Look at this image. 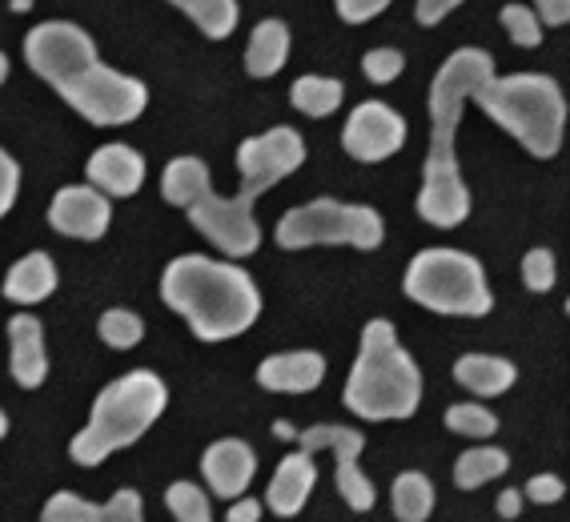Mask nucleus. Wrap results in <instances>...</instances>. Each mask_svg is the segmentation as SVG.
I'll return each instance as SVG.
<instances>
[{
  "instance_id": "1",
  "label": "nucleus",
  "mask_w": 570,
  "mask_h": 522,
  "mask_svg": "<svg viewBox=\"0 0 570 522\" xmlns=\"http://www.w3.org/2000/svg\"><path fill=\"white\" fill-rule=\"evenodd\" d=\"M24 61L89 125H132L149 105V89L101 65L92 37L72 21L37 24L24 37Z\"/></svg>"
},
{
  "instance_id": "2",
  "label": "nucleus",
  "mask_w": 570,
  "mask_h": 522,
  "mask_svg": "<svg viewBox=\"0 0 570 522\" xmlns=\"http://www.w3.org/2000/svg\"><path fill=\"white\" fill-rule=\"evenodd\" d=\"M490 77H494V57L487 49H459L450 52L430 81V149L417 189V217L439 229H454L470 217V189L462 181L454 137L466 101Z\"/></svg>"
},
{
  "instance_id": "3",
  "label": "nucleus",
  "mask_w": 570,
  "mask_h": 522,
  "mask_svg": "<svg viewBox=\"0 0 570 522\" xmlns=\"http://www.w3.org/2000/svg\"><path fill=\"white\" fill-rule=\"evenodd\" d=\"M161 302L177 309L202 342H229L262 318V294L237 262L205 254L174 257L161 274Z\"/></svg>"
},
{
  "instance_id": "4",
  "label": "nucleus",
  "mask_w": 570,
  "mask_h": 522,
  "mask_svg": "<svg viewBox=\"0 0 570 522\" xmlns=\"http://www.w3.org/2000/svg\"><path fill=\"white\" fill-rule=\"evenodd\" d=\"M346 406L366 422L410 418L422 406V370L386 318L366 322L357 362L346 378Z\"/></svg>"
},
{
  "instance_id": "5",
  "label": "nucleus",
  "mask_w": 570,
  "mask_h": 522,
  "mask_svg": "<svg viewBox=\"0 0 570 522\" xmlns=\"http://www.w3.org/2000/svg\"><path fill=\"white\" fill-rule=\"evenodd\" d=\"M169 406V390L149 370H129L117 382L92 398L85 431L69 442V454L77 466H101L109 454L129 451L141 434L154 431V422Z\"/></svg>"
},
{
  "instance_id": "6",
  "label": "nucleus",
  "mask_w": 570,
  "mask_h": 522,
  "mask_svg": "<svg viewBox=\"0 0 570 522\" xmlns=\"http://www.w3.org/2000/svg\"><path fill=\"white\" fill-rule=\"evenodd\" d=\"M470 101L494 125H502L530 157H554L567 137V97L559 81L547 72H514V77H490L474 89Z\"/></svg>"
},
{
  "instance_id": "7",
  "label": "nucleus",
  "mask_w": 570,
  "mask_h": 522,
  "mask_svg": "<svg viewBox=\"0 0 570 522\" xmlns=\"http://www.w3.org/2000/svg\"><path fill=\"white\" fill-rule=\"evenodd\" d=\"M402 289L410 302L434 309V314H446V318H487L494 309V294L487 286L482 262L450 246L414 254Z\"/></svg>"
},
{
  "instance_id": "8",
  "label": "nucleus",
  "mask_w": 570,
  "mask_h": 522,
  "mask_svg": "<svg viewBox=\"0 0 570 522\" xmlns=\"http://www.w3.org/2000/svg\"><path fill=\"white\" fill-rule=\"evenodd\" d=\"M282 249H314V246H350L377 249L386 237V221L370 205H346L334 197H317L309 205H297L277 221L274 229Z\"/></svg>"
},
{
  "instance_id": "9",
  "label": "nucleus",
  "mask_w": 570,
  "mask_h": 522,
  "mask_svg": "<svg viewBox=\"0 0 570 522\" xmlns=\"http://www.w3.org/2000/svg\"><path fill=\"white\" fill-rule=\"evenodd\" d=\"M302 161H306V141L289 125H274L257 137H245L237 145V174H242V194L237 197L257 201L294 169H302Z\"/></svg>"
},
{
  "instance_id": "10",
  "label": "nucleus",
  "mask_w": 570,
  "mask_h": 522,
  "mask_svg": "<svg viewBox=\"0 0 570 522\" xmlns=\"http://www.w3.org/2000/svg\"><path fill=\"white\" fill-rule=\"evenodd\" d=\"M189 221L202 237H209L225 257H249L262 246V226L254 217V201L245 197H222V194H205L202 201H194L189 209Z\"/></svg>"
},
{
  "instance_id": "11",
  "label": "nucleus",
  "mask_w": 570,
  "mask_h": 522,
  "mask_svg": "<svg viewBox=\"0 0 570 522\" xmlns=\"http://www.w3.org/2000/svg\"><path fill=\"white\" fill-rule=\"evenodd\" d=\"M297 446L306 454H317V451H334L337 459V494L346 499L350 511L366 514L374 511V482L362 474L357 466V454L366 451V434L362 431H350V426H309V431H297Z\"/></svg>"
},
{
  "instance_id": "12",
  "label": "nucleus",
  "mask_w": 570,
  "mask_h": 522,
  "mask_svg": "<svg viewBox=\"0 0 570 522\" xmlns=\"http://www.w3.org/2000/svg\"><path fill=\"white\" fill-rule=\"evenodd\" d=\"M342 145L346 154L362 165H377L394 157L406 145V121L397 117V109H390L386 101H362L354 114L346 117L342 129Z\"/></svg>"
},
{
  "instance_id": "13",
  "label": "nucleus",
  "mask_w": 570,
  "mask_h": 522,
  "mask_svg": "<svg viewBox=\"0 0 570 522\" xmlns=\"http://www.w3.org/2000/svg\"><path fill=\"white\" fill-rule=\"evenodd\" d=\"M112 221V205L105 194H97L92 185H65L57 189L49 205V226L65 237H77V242H97V237L109 234Z\"/></svg>"
},
{
  "instance_id": "14",
  "label": "nucleus",
  "mask_w": 570,
  "mask_h": 522,
  "mask_svg": "<svg viewBox=\"0 0 570 522\" xmlns=\"http://www.w3.org/2000/svg\"><path fill=\"white\" fill-rule=\"evenodd\" d=\"M202 471H205V486L214 499H242L249 491V482L257 474V454L249 442L242 439H217L209 451L202 454Z\"/></svg>"
},
{
  "instance_id": "15",
  "label": "nucleus",
  "mask_w": 570,
  "mask_h": 522,
  "mask_svg": "<svg viewBox=\"0 0 570 522\" xmlns=\"http://www.w3.org/2000/svg\"><path fill=\"white\" fill-rule=\"evenodd\" d=\"M89 185L105 197H132L145 185V157L132 145H101L85 165Z\"/></svg>"
},
{
  "instance_id": "16",
  "label": "nucleus",
  "mask_w": 570,
  "mask_h": 522,
  "mask_svg": "<svg viewBox=\"0 0 570 522\" xmlns=\"http://www.w3.org/2000/svg\"><path fill=\"white\" fill-rule=\"evenodd\" d=\"M326 382V358L317 349H285L257 366V386L274 394H309Z\"/></svg>"
},
{
  "instance_id": "17",
  "label": "nucleus",
  "mask_w": 570,
  "mask_h": 522,
  "mask_svg": "<svg viewBox=\"0 0 570 522\" xmlns=\"http://www.w3.org/2000/svg\"><path fill=\"white\" fill-rule=\"evenodd\" d=\"M9 370L21 390H37L49 378V354H45V326L32 314L9 318Z\"/></svg>"
},
{
  "instance_id": "18",
  "label": "nucleus",
  "mask_w": 570,
  "mask_h": 522,
  "mask_svg": "<svg viewBox=\"0 0 570 522\" xmlns=\"http://www.w3.org/2000/svg\"><path fill=\"white\" fill-rule=\"evenodd\" d=\"M314 486H317L314 454L294 451L277 462L274 479H269V491H265V502H269V511H274L277 519H294V514H302V506L309 502Z\"/></svg>"
},
{
  "instance_id": "19",
  "label": "nucleus",
  "mask_w": 570,
  "mask_h": 522,
  "mask_svg": "<svg viewBox=\"0 0 570 522\" xmlns=\"http://www.w3.org/2000/svg\"><path fill=\"white\" fill-rule=\"evenodd\" d=\"M454 382L462 390H470L474 398H499L519 382V370H514V362L499 358V354H462L454 362Z\"/></svg>"
},
{
  "instance_id": "20",
  "label": "nucleus",
  "mask_w": 570,
  "mask_h": 522,
  "mask_svg": "<svg viewBox=\"0 0 570 522\" xmlns=\"http://www.w3.org/2000/svg\"><path fill=\"white\" fill-rule=\"evenodd\" d=\"M4 297L17 302V306H37L57 289V266H52L49 254H24L17 266L4 274Z\"/></svg>"
},
{
  "instance_id": "21",
  "label": "nucleus",
  "mask_w": 570,
  "mask_h": 522,
  "mask_svg": "<svg viewBox=\"0 0 570 522\" xmlns=\"http://www.w3.org/2000/svg\"><path fill=\"white\" fill-rule=\"evenodd\" d=\"M285 61H289V29H285V21H262L249 32V45H245V69H249V77L265 81V77L282 72Z\"/></svg>"
},
{
  "instance_id": "22",
  "label": "nucleus",
  "mask_w": 570,
  "mask_h": 522,
  "mask_svg": "<svg viewBox=\"0 0 570 522\" xmlns=\"http://www.w3.org/2000/svg\"><path fill=\"white\" fill-rule=\"evenodd\" d=\"M205 194H214V181H209V165L202 157H174L161 174V197L169 205H181L189 209L194 201H202Z\"/></svg>"
},
{
  "instance_id": "23",
  "label": "nucleus",
  "mask_w": 570,
  "mask_h": 522,
  "mask_svg": "<svg viewBox=\"0 0 570 522\" xmlns=\"http://www.w3.org/2000/svg\"><path fill=\"white\" fill-rule=\"evenodd\" d=\"M390 506H394L397 522H426L434 514V482L422 471L397 474L390 486Z\"/></svg>"
},
{
  "instance_id": "24",
  "label": "nucleus",
  "mask_w": 570,
  "mask_h": 522,
  "mask_svg": "<svg viewBox=\"0 0 570 522\" xmlns=\"http://www.w3.org/2000/svg\"><path fill=\"white\" fill-rule=\"evenodd\" d=\"M507 471H510L507 451H499V446H474V451H466L454 462V486L459 491H479L487 482L502 479Z\"/></svg>"
},
{
  "instance_id": "25",
  "label": "nucleus",
  "mask_w": 570,
  "mask_h": 522,
  "mask_svg": "<svg viewBox=\"0 0 570 522\" xmlns=\"http://www.w3.org/2000/svg\"><path fill=\"white\" fill-rule=\"evenodd\" d=\"M174 9H181L209 41H225L237 29V0H169Z\"/></svg>"
},
{
  "instance_id": "26",
  "label": "nucleus",
  "mask_w": 570,
  "mask_h": 522,
  "mask_svg": "<svg viewBox=\"0 0 570 522\" xmlns=\"http://www.w3.org/2000/svg\"><path fill=\"white\" fill-rule=\"evenodd\" d=\"M342 97H346V89L334 77H297L289 85V105L306 117H330L342 105Z\"/></svg>"
},
{
  "instance_id": "27",
  "label": "nucleus",
  "mask_w": 570,
  "mask_h": 522,
  "mask_svg": "<svg viewBox=\"0 0 570 522\" xmlns=\"http://www.w3.org/2000/svg\"><path fill=\"white\" fill-rule=\"evenodd\" d=\"M165 506L174 511L177 522H214V506H209V494L197 482H174L165 491Z\"/></svg>"
},
{
  "instance_id": "28",
  "label": "nucleus",
  "mask_w": 570,
  "mask_h": 522,
  "mask_svg": "<svg viewBox=\"0 0 570 522\" xmlns=\"http://www.w3.org/2000/svg\"><path fill=\"white\" fill-rule=\"evenodd\" d=\"M446 431L462 434V439H494L499 418L482 402H459V406L446 410Z\"/></svg>"
},
{
  "instance_id": "29",
  "label": "nucleus",
  "mask_w": 570,
  "mask_h": 522,
  "mask_svg": "<svg viewBox=\"0 0 570 522\" xmlns=\"http://www.w3.org/2000/svg\"><path fill=\"white\" fill-rule=\"evenodd\" d=\"M97 334H101L105 346L112 349H132L145 338V322L132 314V309H105L101 322H97Z\"/></svg>"
},
{
  "instance_id": "30",
  "label": "nucleus",
  "mask_w": 570,
  "mask_h": 522,
  "mask_svg": "<svg viewBox=\"0 0 570 522\" xmlns=\"http://www.w3.org/2000/svg\"><path fill=\"white\" fill-rule=\"evenodd\" d=\"M502 29L519 49H539L542 45V24L527 4H502Z\"/></svg>"
},
{
  "instance_id": "31",
  "label": "nucleus",
  "mask_w": 570,
  "mask_h": 522,
  "mask_svg": "<svg viewBox=\"0 0 570 522\" xmlns=\"http://www.w3.org/2000/svg\"><path fill=\"white\" fill-rule=\"evenodd\" d=\"M41 522H97V502L81 499L72 491H57L45 502Z\"/></svg>"
},
{
  "instance_id": "32",
  "label": "nucleus",
  "mask_w": 570,
  "mask_h": 522,
  "mask_svg": "<svg viewBox=\"0 0 570 522\" xmlns=\"http://www.w3.org/2000/svg\"><path fill=\"white\" fill-rule=\"evenodd\" d=\"M559 282V266H554V254L550 249H527L522 257V286L530 294H550Z\"/></svg>"
},
{
  "instance_id": "33",
  "label": "nucleus",
  "mask_w": 570,
  "mask_h": 522,
  "mask_svg": "<svg viewBox=\"0 0 570 522\" xmlns=\"http://www.w3.org/2000/svg\"><path fill=\"white\" fill-rule=\"evenodd\" d=\"M402 69H406V57L397 49H370L366 57H362V72H366L374 85H390L402 77Z\"/></svg>"
},
{
  "instance_id": "34",
  "label": "nucleus",
  "mask_w": 570,
  "mask_h": 522,
  "mask_svg": "<svg viewBox=\"0 0 570 522\" xmlns=\"http://www.w3.org/2000/svg\"><path fill=\"white\" fill-rule=\"evenodd\" d=\"M97 522H145V506H141V494L121 486V491L112 494L109 502L97 506Z\"/></svg>"
},
{
  "instance_id": "35",
  "label": "nucleus",
  "mask_w": 570,
  "mask_h": 522,
  "mask_svg": "<svg viewBox=\"0 0 570 522\" xmlns=\"http://www.w3.org/2000/svg\"><path fill=\"white\" fill-rule=\"evenodd\" d=\"M17 194H21V165L9 149H0V221L17 205Z\"/></svg>"
},
{
  "instance_id": "36",
  "label": "nucleus",
  "mask_w": 570,
  "mask_h": 522,
  "mask_svg": "<svg viewBox=\"0 0 570 522\" xmlns=\"http://www.w3.org/2000/svg\"><path fill=\"white\" fill-rule=\"evenodd\" d=\"M562 494H567V482H562L559 474H534V479L527 482L522 499L539 502V506H550V502H562Z\"/></svg>"
},
{
  "instance_id": "37",
  "label": "nucleus",
  "mask_w": 570,
  "mask_h": 522,
  "mask_svg": "<svg viewBox=\"0 0 570 522\" xmlns=\"http://www.w3.org/2000/svg\"><path fill=\"white\" fill-rule=\"evenodd\" d=\"M386 9H390V0H337V17L346 24H366Z\"/></svg>"
},
{
  "instance_id": "38",
  "label": "nucleus",
  "mask_w": 570,
  "mask_h": 522,
  "mask_svg": "<svg viewBox=\"0 0 570 522\" xmlns=\"http://www.w3.org/2000/svg\"><path fill=\"white\" fill-rule=\"evenodd\" d=\"M534 17H539V24L542 29H562V24L570 21V0H534Z\"/></svg>"
},
{
  "instance_id": "39",
  "label": "nucleus",
  "mask_w": 570,
  "mask_h": 522,
  "mask_svg": "<svg viewBox=\"0 0 570 522\" xmlns=\"http://www.w3.org/2000/svg\"><path fill=\"white\" fill-rule=\"evenodd\" d=\"M462 0H417L414 4V17H417V24H439V21H446V12H454L459 9Z\"/></svg>"
},
{
  "instance_id": "40",
  "label": "nucleus",
  "mask_w": 570,
  "mask_h": 522,
  "mask_svg": "<svg viewBox=\"0 0 570 522\" xmlns=\"http://www.w3.org/2000/svg\"><path fill=\"white\" fill-rule=\"evenodd\" d=\"M262 511H265L262 502L245 499V494H242V499L229 502V514H225V522H262Z\"/></svg>"
},
{
  "instance_id": "41",
  "label": "nucleus",
  "mask_w": 570,
  "mask_h": 522,
  "mask_svg": "<svg viewBox=\"0 0 570 522\" xmlns=\"http://www.w3.org/2000/svg\"><path fill=\"white\" fill-rule=\"evenodd\" d=\"M522 511V491H502L499 494V514L502 519H519Z\"/></svg>"
},
{
  "instance_id": "42",
  "label": "nucleus",
  "mask_w": 570,
  "mask_h": 522,
  "mask_svg": "<svg viewBox=\"0 0 570 522\" xmlns=\"http://www.w3.org/2000/svg\"><path fill=\"white\" fill-rule=\"evenodd\" d=\"M274 434H277V439H282V442H297V431H294V426H289V422H274Z\"/></svg>"
},
{
  "instance_id": "43",
  "label": "nucleus",
  "mask_w": 570,
  "mask_h": 522,
  "mask_svg": "<svg viewBox=\"0 0 570 522\" xmlns=\"http://www.w3.org/2000/svg\"><path fill=\"white\" fill-rule=\"evenodd\" d=\"M32 9V0H12V12H29Z\"/></svg>"
},
{
  "instance_id": "44",
  "label": "nucleus",
  "mask_w": 570,
  "mask_h": 522,
  "mask_svg": "<svg viewBox=\"0 0 570 522\" xmlns=\"http://www.w3.org/2000/svg\"><path fill=\"white\" fill-rule=\"evenodd\" d=\"M4 77H9V57L0 52V85H4Z\"/></svg>"
},
{
  "instance_id": "45",
  "label": "nucleus",
  "mask_w": 570,
  "mask_h": 522,
  "mask_svg": "<svg viewBox=\"0 0 570 522\" xmlns=\"http://www.w3.org/2000/svg\"><path fill=\"white\" fill-rule=\"evenodd\" d=\"M9 434V418H4V410H0V439Z\"/></svg>"
}]
</instances>
